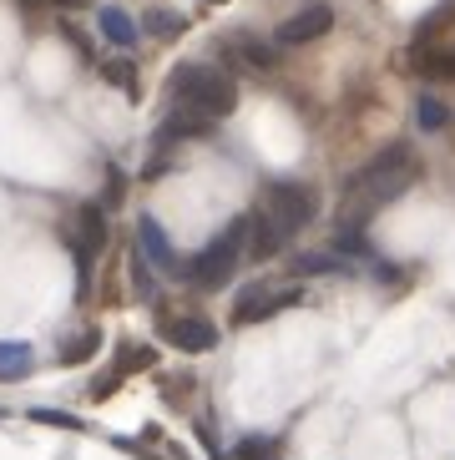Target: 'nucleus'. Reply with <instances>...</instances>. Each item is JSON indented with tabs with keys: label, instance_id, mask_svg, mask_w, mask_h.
<instances>
[{
	"label": "nucleus",
	"instance_id": "obj_25",
	"mask_svg": "<svg viewBox=\"0 0 455 460\" xmlns=\"http://www.w3.org/2000/svg\"><path fill=\"white\" fill-rule=\"evenodd\" d=\"M51 5H61V11H71V5H86V0H51Z\"/></svg>",
	"mask_w": 455,
	"mask_h": 460
},
{
	"label": "nucleus",
	"instance_id": "obj_7",
	"mask_svg": "<svg viewBox=\"0 0 455 460\" xmlns=\"http://www.w3.org/2000/svg\"><path fill=\"white\" fill-rule=\"evenodd\" d=\"M162 339L183 354H208L218 344V329H213V319H202V314H167V319H162Z\"/></svg>",
	"mask_w": 455,
	"mask_h": 460
},
{
	"label": "nucleus",
	"instance_id": "obj_12",
	"mask_svg": "<svg viewBox=\"0 0 455 460\" xmlns=\"http://www.w3.org/2000/svg\"><path fill=\"white\" fill-rule=\"evenodd\" d=\"M31 365H36V354H31L26 339H0V385H15V379H26Z\"/></svg>",
	"mask_w": 455,
	"mask_h": 460
},
{
	"label": "nucleus",
	"instance_id": "obj_6",
	"mask_svg": "<svg viewBox=\"0 0 455 460\" xmlns=\"http://www.w3.org/2000/svg\"><path fill=\"white\" fill-rule=\"evenodd\" d=\"M102 248H107V203H81L76 208V233H71V258H76L81 284L92 279Z\"/></svg>",
	"mask_w": 455,
	"mask_h": 460
},
{
	"label": "nucleus",
	"instance_id": "obj_23",
	"mask_svg": "<svg viewBox=\"0 0 455 460\" xmlns=\"http://www.w3.org/2000/svg\"><path fill=\"white\" fill-rule=\"evenodd\" d=\"M121 192H127V177H121L117 167H112V172H107V208H112V203H121Z\"/></svg>",
	"mask_w": 455,
	"mask_h": 460
},
{
	"label": "nucleus",
	"instance_id": "obj_16",
	"mask_svg": "<svg viewBox=\"0 0 455 460\" xmlns=\"http://www.w3.org/2000/svg\"><path fill=\"white\" fill-rule=\"evenodd\" d=\"M142 31H147V36H157V41H177V36L188 31V21H183L177 11H147Z\"/></svg>",
	"mask_w": 455,
	"mask_h": 460
},
{
	"label": "nucleus",
	"instance_id": "obj_15",
	"mask_svg": "<svg viewBox=\"0 0 455 460\" xmlns=\"http://www.w3.org/2000/svg\"><path fill=\"white\" fill-rule=\"evenodd\" d=\"M415 122H420V132H445V127H451V107H445L441 96H420Z\"/></svg>",
	"mask_w": 455,
	"mask_h": 460
},
{
	"label": "nucleus",
	"instance_id": "obj_13",
	"mask_svg": "<svg viewBox=\"0 0 455 460\" xmlns=\"http://www.w3.org/2000/svg\"><path fill=\"white\" fill-rule=\"evenodd\" d=\"M233 460H283V440L279 435H238Z\"/></svg>",
	"mask_w": 455,
	"mask_h": 460
},
{
	"label": "nucleus",
	"instance_id": "obj_20",
	"mask_svg": "<svg viewBox=\"0 0 455 460\" xmlns=\"http://www.w3.org/2000/svg\"><path fill=\"white\" fill-rule=\"evenodd\" d=\"M102 76H107L112 86H121L127 96H137V66H132V61H107V66H102Z\"/></svg>",
	"mask_w": 455,
	"mask_h": 460
},
{
	"label": "nucleus",
	"instance_id": "obj_3",
	"mask_svg": "<svg viewBox=\"0 0 455 460\" xmlns=\"http://www.w3.org/2000/svg\"><path fill=\"white\" fill-rule=\"evenodd\" d=\"M248 258H254V213H238V217H228L223 233L198 253V263L183 269V279L192 288H223L238 273V263H248Z\"/></svg>",
	"mask_w": 455,
	"mask_h": 460
},
{
	"label": "nucleus",
	"instance_id": "obj_1",
	"mask_svg": "<svg viewBox=\"0 0 455 460\" xmlns=\"http://www.w3.org/2000/svg\"><path fill=\"white\" fill-rule=\"evenodd\" d=\"M410 188H415V152H410V142H389L385 152H375L364 167L349 172L344 203H339V223H344V228H364L379 208H389Z\"/></svg>",
	"mask_w": 455,
	"mask_h": 460
},
{
	"label": "nucleus",
	"instance_id": "obj_8",
	"mask_svg": "<svg viewBox=\"0 0 455 460\" xmlns=\"http://www.w3.org/2000/svg\"><path fill=\"white\" fill-rule=\"evenodd\" d=\"M329 31H335V5L314 0V5H304L299 15H289L279 26V46H308V41H319V36H329Z\"/></svg>",
	"mask_w": 455,
	"mask_h": 460
},
{
	"label": "nucleus",
	"instance_id": "obj_9",
	"mask_svg": "<svg viewBox=\"0 0 455 460\" xmlns=\"http://www.w3.org/2000/svg\"><path fill=\"white\" fill-rule=\"evenodd\" d=\"M137 248L152 258V269H162V273H177V248H173V238L162 233V223L152 213H142L137 217Z\"/></svg>",
	"mask_w": 455,
	"mask_h": 460
},
{
	"label": "nucleus",
	"instance_id": "obj_17",
	"mask_svg": "<svg viewBox=\"0 0 455 460\" xmlns=\"http://www.w3.org/2000/svg\"><path fill=\"white\" fill-rule=\"evenodd\" d=\"M132 288H137V298H147V304H157V279H152V258L137 248L132 253Z\"/></svg>",
	"mask_w": 455,
	"mask_h": 460
},
{
	"label": "nucleus",
	"instance_id": "obj_5",
	"mask_svg": "<svg viewBox=\"0 0 455 460\" xmlns=\"http://www.w3.org/2000/svg\"><path fill=\"white\" fill-rule=\"evenodd\" d=\"M304 298V288L294 284H248L238 298H233V329H248V324H263L273 314H289Z\"/></svg>",
	"mask_w": 455,
	"mask_h": 460
},
{
	"label": "nucleus",
	"instance_id": "obj_18",
	"mask_svg": "<svg viewBox=\"0 0 455 460\" xmlns=\"http://www.w3.org/2000/svg\"><path fill=\"white\" fill-rule=\"evenodd\" d=\"M96 349H102V334L86 329V334H71L67 344H61V359H67V365H81V359H92Z\"/></svg>",
	"mask_w": 455,
	"mask_h": 460
},
{
	"label": "nucleus",
	"instance_id": "obj_21",
	"mask_svg": "<svg viewBox=\"0 0 455 460\" xmlns=\"http://www.w3.org/2000/svg\"><path fill=\"white\" fill-rule=\"evenodd\" d=\"M294 269L299 273H344V263H339V258H329V253H304Z\"/></svg>",
	"mask_w": 455,
	"mask_h": 460
},
{
	"label": "nucleus",
	"instance_id": "obj_24",
	"mask_svg": "<svg viewBox=\"0 0 455 460\" xmlns=\"http://www.w3.org/2000/svg\"><path fill=\"white\" fill-rule=\"evenodd\" d=\"M198 440H202V446H208V456H213V460H223V450L213 446V435H208V425H198Z\"/></svg>",
	"mask_w": 455,
	"mask_h": 460
},
{
	"label": "nucleus",
	"instance_id": "obj_2",
	"mask_svg": "<svg viewBox=\"0 0 455 460\" xmlns=\"http://www.w3.org/2000/svg\"><path fill=\"white\" fill-rule=\"evenodd\" d=\"M314 213H319V192L308 182H273L263 208L254 213V258L263 263L279 248H289L314 223Z\"/></svg>",
	"mask_w": 455,
	"mask_h": 460
},
{
	"label": "nucleus",
	"instance_id": "obj_22",
	"mask_svg": "<svg viewBox=\"0 0 455 460\" xmlns=\"http://www.w3.org/2000/svg\"><path fill=\"white\" fill-rule=\"evenodd\" d=\"M31 420H40V425H56V430H81L76 415H61V410H31Z\"/></svg>",
	"mask_w": 455,
	"mask_h": 460
},
{
	"label": "nucleus",
	"instance_id": "obj_4",
	"mask_svg": "<svg viewBox=\"0 0 455 460\" xmlns=\"http://www.w3.org/2000/svg\"><path fill=\"white\" fill-rule=\"evenodd\" d=\"M173 96H177V107L202 111L208 122H223L228 111L238 107L233 82H228L223 71H213V66H177L173 71Z\"/></svg>",
	"mask_w": 455,
	"mask_h": 460
},
{
	"label": "nucleus",
	"instance_id": "obj_14",
	"mask_svg": "<svg viewBox=\"0 0 455 460\" xmlns=\"http://www.w3.org/2000/svg\"><path fill=\"white\" fill-rule=\"evenodd\" d=\"M233 51H238L254 71H268L273 61H279V41L268 46V41H258V36H233Z\"/></svg>",
	"mask_w": 455,
	"mask_h": 460
},
{
	"label": "nucleus",
	"instance_id": "obj_19",
	"mask_svg": "<svg viewBox=\"0 0 455 460\" xmlns=\"http://www.w3.org/2000/svg\"><path fill=\"white\" fill-rule=\"evenodd\" d=\"M415 66H420V76H445V82H455V51H420Z\"/></svg>",
	"mask_w": 455,
	"mask_h": 460
},
{
	"label": "nucleus",
	"instance_id": "obj_10",
	"mask_svg": "<svg viewBox=\"0 0 455 460\" xmlns=\"http://www.w3.org/2000/svg\"><path fill=\"white\" fill-rule=\"evenodd\" d=\"M208 132H213V122H208L202 111L173 107V111L157 122V147H177V142H188V137H208Z\"/></svg>",
	"mask_w": 455,
	"mask_h": 460
},
{
	"label": "nucleus",
	"instance_id": "obj_11",
	"mask_svg": "<svg viewBox=\"0 0 455 460\" xmlns=\"http://www.w3.org/2000/svg\"><path fill=\"white\" fill-rule=\"evenodd\" d=\"M96 31H102L112 46H121V51H132L137 36H142V31H137V21L121 11V5H102V11H96Z\"/></svg>",
	"mask_w": 455,
	"mask_h": 460
},
{
	"label": "nucleus",
	"instance_id": "obj_26",
	"mask_svg": "<svg viewBox=\"0 0 455 460\" xmlns=\"http://www.w3.org/2000/svg\"><path fill=\"white\" fill-rule=\"evenodd\" d=\"M208 5H223V0H208Z\"/></svg>",
	"mask_w": 455,
	"mask_h": 460
}]
</instances>
